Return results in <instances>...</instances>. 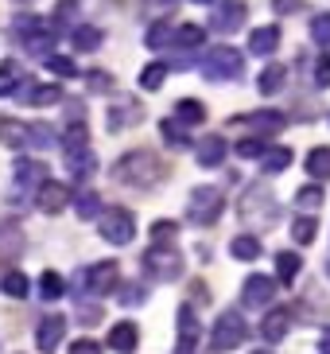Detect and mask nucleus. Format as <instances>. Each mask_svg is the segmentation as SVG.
Wrapping results in <instances>:
<instances>
[{"label":"nucleus","mask_w":330,"mask_h":354,"mask_svg":"<svg viewBox=\"0 0 330 354\" xmlns=\"http://www.w3.org/2000/svg\"><path fill=\"white\" fill-rule=\"evenodd\" d=\"M113 176L121 183H128V187H152V183H159L167 176V164L155 152H128V156L117 160Z\"/></svg>","instance_id":"obj_1"},{"label":"nucleus","mask_w":330,"mask_h":354,"mask_svg":"<svg viewBox=\"0 0 330 354\" xmlns=\"http://www.w3.org/2000/svg\"><path fill=\"white\" fill-rule=\"evenodd\" d=\"M237 210H241V218L245 222H253V226H272V222L280 218V203L272 198V191L264 187V183H249L245 187V195H241V203H237Z\"/></svg>","instance_id":"obj_2"},{"label":"nucleus","mask_w":330,"mask_h":354,"mask_svg":"<svg viewBox=\"0 0 330 354\" xmlns=\"http://www.w3.org/2000/svg\"><path fill=\"white\" fill-rule=\"evenodd\" d=\"M222 207H226V195H222V187H195L191 191V198H186V218L195 222V226H214L217 218H222Z\"/></svg>","instance_id":"obj_3"},{"label":"nucleus","mask_w":330,"mask_h":354,"mask_svg":"<svg viewBox=\"0 0 330 354\" xmlns=\"http://www.w3.org/2000/svg\"><path fill=\"white\" fill-rule=\"evenodd\" d=\"M210 339H214V351H237L241 343L249 339V323L241 312H222L214 323V331H210Z\"/></svg>","instance_id":"obj_4"},{"label":"nucleus","mask_w":330,"mask_h":354,"mask_svg":"<svg viewBox=\"0 0 330 354\" xmlns=\"http://www.w3.org/2000/svg\"><path fill=\"white\" fill-rule=\"evenodd\" d=\"M237 74H241V51H233V47H214L206 55V63H202V78L206 82H229Z\"/></svg>","instance_id":"obj_5"},{"label":"nucleus","mask_w":330,"mask_h":354,"mask_svg":"<svg viewBox=\"0 0 330 354\" xmlns=\"http://www.w3.org/2000/svg\"><path fill=\"white\" fill-rule=\"evenodd\" d=\"M144 269H148V277H155V281H179L183 257H179L171 245H152V250L144 253Z\"/></svg>","instance_id":"obj_6"},{"label":"nucleus","mask_w":330,"mask_h":354,"mask_svg":"<svg viewBox=\"0 0 330 354\" xmlns=\"http://www.w3.org/2000/svg\"><path fill=\"white\" fill-rule=\"evenodd\" d=\"M101 238H105V241H113V245H128V241L136 238V218H133V210H124V207L105 210V214H101Z\"/></svg>","instance_id":"obj_7"},{"label":"nucleus","mask_w":330,"mask_h":354,"mask_svg":"<svg viewBox=\"0 0 330 354\" xmlns=\"http://www.w3.org/2000/svg\"><path fill=\"white\" fill-rule=\"evenodd\" d=\"M245 20H249L245 0H217L214 16H210V28H214V32H237Z\"/></svg>","instance_id":"obj_8"},{"label":"nucleus","mask_w":330,"mask_h":354,"mask_svg":"<svg viewBox=\"0 0 330 354\" xmlns=\"http://www.w3.org/2000/svg\"><path fill=\"white\" fill-rule=\"evenodd\" d=\"M241 300H245V308H269V304L276 300V281L253 272L245 281V288H241Z\"/></svg>","instance_id":"obj_9"},{"label":"nucleus","mask_w":330,"mask_h":354,"mask_svg":"<svg viewBox=\"0 0 330 354\" xmlns=\"http://www.w3.org/2000/svg\"><path fill=\"white\" fill-rule=\"evenodd\" d=\"M245 125L253 136H269V133H280V129H284V113H280V109H257V113L245 117Z\"/></svg>","instance_id":"obj_10"},{"label":"nucleus","mask_w":330,"mask_h":354,"mask_svg":"<svg viewBox=\"0 0 330 354\" xmlns=\"http://www.w3.org/2000/svg\"><path fill=\"white\" fill-rule=\"evenodd\" d=\"M195 156H198V164L202 167H217L222 160H226V140L217 133H210V136H202L195 145Z\"/></svg>","instance_id":"obj_11"},{"label":"nucleus","mask_w":330,"mask_h":354,"mask_svg":"<svg viewBox=\"0 0 330 354\" xmlns=\"http://www.w3.org/2000/svg\"><path fill=\"white\" fill-rule=\"evenodd\" d=\"M140 117H144V105L133 102V97H124V102H117L113 109H109V129H128V125H136Z\"/></svg>","instance_id":"obj_12"},{"label":"nucleus","mask_w":330,"mask_h":354,"mask_svg":"<svg viewBox=\"0 0 330 354\" xmlns=\"http://www.w3.org/2000/svg\"><path fill=\"white\" fill-rule=\"evenodd\" d=\"M117 277H121L117 261H101V265H93L90 269V288L97 292V296H105V292L117 288Z\"/></svg>","instance_id":"obj_13"},{"label":"nucleus","mask_w":330,"mask_h":354,"mask_svg":"<svg viewBox=\"0 0 330 354\" xmlns=\"http://www.w3.org/2000/svg\"><path fill=\"white\" fill-rule=\"evenodd\" d=\"M62 331H66V319H62V315H47V319L39 323V335H35V339H39V351L51 354L55 346L62 343Z\"/></svg>","instance_id":"obj_14"},{"label":"nucleus","mask_w":330,"mask_h":354,"mask_svg":"<svg viewBox=\"0 0 330 354\" xmlns=\"http://www.w3.org/2000/svg\"><path fill=\"white\" fill-rule=\"evenodd\" d=\"M288 331H291V312H288V308L269 312V315H264V323H260V335H264L269 343H280Z\"/></svg>","instance_id":"obj_15"},{"label":"nucleus","mask_w":330,"mask_h":354,"mask_svg":"<svg viewBox=\"0 0 330 354\" xmlns=\"http://www.w3.org/2000/svg\"><path fill=\"white\" fill-rule=\"evenodd\" d=\"M136 343H140V327H136V323H117L113 331H109V346L121 351V354L136 351Z\"/></svg>","instance_id":"obj_16"},{"label":"nucleus","mask_w":330,"mask_h":354,"mask_svg":"<svg viewBox=\"0 0 330 354\" xmlns=\"http://www.w3.org/2000/svg\"><path fill=\"white\" fill-rule=\"evenodd\" d=\"M280 47V28H257V32H249V51L253 55H272Z\"/></svg>","instance_id":"obj_17"},{"label":"nucleus","mask_w":330,"mask_h":354,"mask_svg":"<svg viewBox=\"0 0 330 354\" xmlns=\"http://www.w3.org/2000/svg\"><path fill=\"white\" fill-rule=\"evenodd\" d=\"M20 245H23L20 230L12 226V222H4V226H0V265H8V261L20 253Z\"/></svg>","instance_id":"obj_18"},{"label":"nucleus","mask_w":330,"mask_h":354,"mask_svg":"<svg viewBox=\"0 0 330 354\" xmlns=\"http://www.w3.org/2000/svg\"><path fill=\"white\" fill-rule=\"evenodd\" d=\"M66 187L62 183H43V191H39V207L47 210V214H59L62 207H66Z\"/></svg>","instance_id":"obj_19"},{"label":"nucleus","mask_w":330,"mask_h":354,"mask_svg":"<svg viewBox=\"0 0 330 354\" xmlns=\"http://www.w3.org/2000/svg\"><path fill=\"white\" fill-rule=\"evenodd\" d=\"M303 167H307L311 179H330V148H311Z\"/></svg>","instance_id":"obj_20"},{"label":"nucleus","mask_w":330,"mask_h":354,"mask_svg":"<svg viewBox=\"0 0 330 354\" xmlns=\"http://www.w3.org/2000/svg\"><path fill=\"white\" fill-rule=\"evenodd\" d=\"M229 253L237 261H257L260 257V238H253V234H237V238L229 241Z\"/></svg>","instance_id":"obj_21"},{"label":"nucleus","mask_w":330,"mask_h":354,"mask_svg":"<svg viewBox=\"0 0 330 354\" xmlns=\"http://www.w3.org/2000/svg\"><path fill=\"white\" fill-rule=\"evenodd\" d=\"M300 269H303L300 253H276V277H280V284H291L295 277H300Z\"/></svg>","instance_id":"obj_22"},{"label":"nucleus","mask_w":330,"mask_h":354,"mask_svg":"<svg viewBox=\"0 0 330 354\" xmlns=\"http://www.w3.org/2000/svg\"><path fill=\"white\" fill-rule=\"evenodd\" d=\"M198 339V319L191 308H179V343H183V351H191Z\"/></svg>","instance_id":"obj_23"},{"label":"nucleus","mask_w":330,"mask_h":354,"mask_svg":"<svg viewBox=\"0 0 330 354\" xmlns=\"http://www.w3.org/2000/svg\"><path fill=\"white\" fill-rule=\"evenodd\" d=\"M175 117L186 121V125H202V121H206V105L195 102V97H183V102L175 105Z\"/></svg>","instance_id":"obj_24"},{"label":"nucleus","mask_w":330,"mask_h":354,"mask_svg":"<svg viewBox=\"0 0 330 354\" xmlns=\"http://www.w3.org/2000/svg\"><path fill=\"white\" fill-rule=\"evenodd\" d=\"M288 164H291V152H288V148H269V152H264V160H260L264 176H280Z\"/></svg>","instance_id":"obj_25"},{"label":"nucleus","mask_w":330,"mask_h":354,"mask_svg":"<svg viewBox=\"0 0 330 354\" xmlns=\"http://www.w3.org/2000/svg\"><path fill=\"white\" fill-rule=\"evenodd\" d=\"M315 234H319V222H315V214H303V218L291 222V238L300 241V245H311V241H315Z\"/></svg>","instance_id":"obj_26"},{"label":"nucleus","mask_w":330,"mask_h":354,"mask_svg":"<svg viewBox=\"0 0 330 354\" xmlns=\"http://www.w3.org/2000/svg\"><path fill=\"white\" fill-rule=\"evenodd\" d=\"M284 66L280 63H269L264 66V74H260V94H280V86H284Z\"/></svg>","instance_id":"obj_27"},{"label":"nucleus","mask_w":330,"mask_h":354,"mask_svg":"<svg viewBox=\"0 0 330 354\" xmlns=\"http://www.w3.org/2000/svg\"><path fill=\"white\" fill-rule=\"evenodd\" d=\"M202 28H198V24H183V28H179L175 35H171V43H175V47H186V51H191V47H198V43H202Z\"/></svg>","instance_id":"obj_28"},{"label":"nucleus","mask_w":330,"mask_h":354,"mask_svg":"<svg viewBox=\"0 0 330 354\" xmlns=\"http://www.w3.org/2000/svg\"><path fill=\"white\" fill-rule=\"evenodd\" d=\"M295 207H300L303 214H315V210L322 207V187H303L300 195H295Z\"/></svg>","instance_id":"obj_29"},{"label":"nucleus","mask_w":330,"mask_h":354,"mask_svg":"<svg viewBox=\"0 0 330 354\" xmlns=\"http://www.w3.org/2000/svg\"><path fill=\"white\" fill-rule=\"evenodd\" d=\"M74 47H78V51H97V47H101V32H97V28H78V32H74Z\"/></svg>","instance_id":"obj_30"},{"label":"nucleus","mask_w":330,"mask_h":354,"mask_svg":"<svg viewBox=\"0 0 330 354\" xmlns=\"http://www.w3.org/2000/svg\"><path fill=\"white\" fill-rule=\"evenodd\" d=\"M164 78H167V63H152L144 74H140V86H144V90H159Z\"/></svg>","instance_id":"obj_31"},{"label":"nucleus","mask_w":330,"mask_h":354,"mask_svg":"<svg viewBox=\"0 0 330 354\" xmlns=\"http://www.w3.org/2000/svg\"><path fill=\"white\" fill-rule=\"evenodd\" d=\"M311 39L322 43V47L330 43V12H319V16L311 20Z\"/></svg>","instance_id":"obj_32"},{"label":"nucleus","mask_w":330,"mask_h":354,"mask_svg":"<svg viewBox=\"0 0 330 354\" xmlns=\"http://www.w3.org/2000/svg\"><path fill=\"white\" fill-rule=\"evenodd\" d=\"M159 133H164L167 145H175V148H186V140H191V136H186V129H179V121H164V125H159Z\"/></svg>","instance_id":"obj_33"},{"label":"nucleus","mask_w":330,"mask_h":354,"mask_svg":"<svg viewBox=\"0 0 330 354\" xmlns=\"http://www.w3.org/2000/svg\"><path fill=\"white\" fill-rule=\"evenodd\" d=\"M237 156H241V160L264 156V145H260V136H245V140H237Z\"/></svg>","instance_id":"obj_34"},{"label":"nucleus","mask_w":330,"mask_h":354,"mask_svg":"<svg viewBox=\"0 0 330 354\" xmlns=\"http://www.w3.org/2000/svg\"><path fill=\"white\" fill-rule=\"evenodd\" d=\"M0 140H4V145H20V140H23L20 121H12V117H4V121H0Z\"/></svg>","instance_id":"obj_35"},{"label":"nucleus","mask_w":330,"mask_h":354,"mask_svg":"<svg viewBox=\"0 0 330 354\" xmlns=\"http://www.w3.org/2000/svg\"><path fill=\"white\" fill-rule=\"evenodd\" d=\"M175 234H179L175 222H155V226H152V245H167Z\"/></svg>","instance_id":"obj_36"},{"label":"nucleus","mask_w":330,"mask_h":354,"mask_svg":"<svg viewBox=\"0 0 330 354\" xmlns=\"http://www.w3.org/2000/svg\"><path fill=\"white\" fill-rule=\"evenodd\" d=\"M39 288H43V296H47V300H59V296H62V277H59V272H43Z\"/></svg>","instance_id":"obj_37"},{"label":"nucleus","mask_w":330,"mask_h":354,"mask_svg":"<svg viewBox=\"0 0 330 354\" xmlns=\"http://www.w3.org/2000/svg\"><path fill=\"white\" fill-rule=\"evenodd\" d=\"M144 43L152 47V51H155V47H167V43H171V28H167V24H155L152 32L144 35Z\"/></svg>","instance_id":"obj_38"},{"label":"nucleus","mask_w":330,"mask_h":354,"mask_svg":"<svg viewBox=\"0 0 330 354\" xmlns=\"http://www.w3.org/2000/svg\"><path fill=\"white\" fill-rule=\"evenodd\" d=\"M97 207H101V203H97V195H93V191H86V195L78 198V214H82V218H93V214H97Z\"/></svg>","instance_id":"obj_39"},{"label":"nucleus","mask_w":330,"mask_h":354,"mask_svg":"<svg viewBox=\"0 0 330 354\" xmlns=\"http://www.w3.org/2000/svg\"><path fill=\"white\" fill-rule=\"evenodd\" d=\"M4 292H8V296H28V281H23L20 272H12L8 281H4Z\"/></svg>","instance_id":"obj_40"},{"label":"nucleus","mask_w":330,"mask_h":354,"mask_svg":"<svg viewBox=\"0 0 330 354\" xmlns=\"http://www.w3.org/2000/svg\"><path fill=\"white\" fill-rule=\"evenodd\" d=\"M315 86H330V51L315 63Z\"/></svg>","instance_id":"obj_41"},{"label":"nucleus","mask_w":330,"mask_h":354,"mask_svg":"<svg viewBox=\"0 0 330 354\" xmlns=\"http://www.w3.org/2000/svg\"><path fill=\"white\" fill-rule=\"evenodd\" d=\"M300 8H303V0H272L276 16H291V12H300Z\"/></svg>","instance_id":"obj_42"},{"label":"nucleus","mask_w":330,"mask_h":354,"mask_svg":"<svg viewBox=\"0 0 330 354\" xmlns=\"http://www.w3.org/2000/svg\"><path fill=\"white\" fill-rule=\"evenodd\" d=\"M70 354H101V346L93 339H78V343H70Z\"/></svg>","instance_id":"obj_43"},{"label":"nucleus","mask_w":330,"mask_h":354,"mask_svg":"<svg viewBox=\"0 0 330 354\" xmlns=\"http://www.w3.org/2000/svg\"><path fill=\"white\" fill-rule=\"evenodd\" d=\"M140 300H144V288H136V284H128L121 292V304H140Z\"/></svg>","instance_id":"obj_44"},{"label":"nucleus","mask_w":330,"mask_h":354,"mask_svg":"<svg viewBox=\"0 0 330 354\" xmlns=\"http://www.w3.org/2000/svg\"><path fill=\"white\" fill-rule=\"evenodd\" d=\"M51 71H59V74H74V66H70V59H59V55H55V59H51Z\"/></svg>","instance_id":"obj_45"},{"label":"nucleus","mask_w":330,"mask_h":354,"mask_svg":"<svg viewBox=\"0 0 330 354\" xmlns=\"http://www.w3.org/2000/svg\"><path fill=\"white\" fill-rule=\"evenodd\" d=\"M319 346H322V354H330V327L322 331V339H319Z\"/></svg>","instance_id":"obj_46"},{"label":"nucleus","mask_w":330,"mask_h":354,"mask_svg":"<svg viewBox=\"0 0 330 354\" xmlns=\"http://www.w3.org/2000/svg\"><path fill=\"white\" fill-rule=\"evenodd\" d=\"M195 4H210V0H195Z\"/></svg>","instance_id":"obj_47"},{"label":"nucleus","mask_w":330,"mask_h":354,"mask_svg":"<svg viewBox=\"0 0 330 354\" xmlns=\"http://www.w3.org/2000/svg\"><path fill=\"white\" fill-rule=\"evenodd\" d=\"M257 354H269V351H257Z\"/></svg>","instance_id":"obj_48"}]
</instances>
